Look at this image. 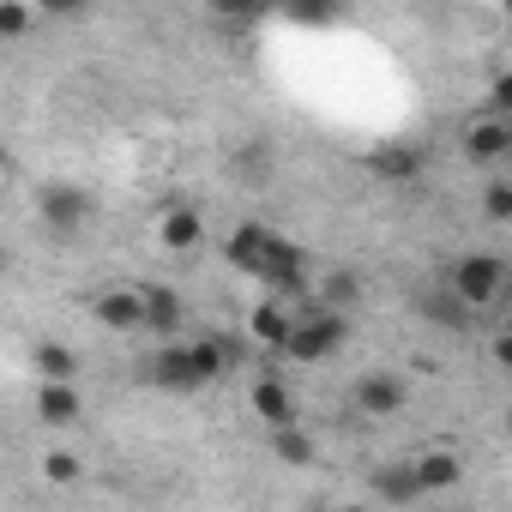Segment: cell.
Here are the masks:
<instances>
[{
	"label": "cell",
	"instance_id": "cell-16",
	"mask_svg": "<svg viewBox=\"0 0 512 512\" xmlns=\"http://www.w3.org/2000/svg\"><path fill=\"white\" fill-rule=\"evenodd\" d=\"M157 241H163L169 253H193V247L205 241V217H199L193 205H169V211L157 217Z\"/></svg>",
	"mask_w": 512,
	"mask_h": 512
},
{
	"label": "cell",
	"instance_id": "cell-8",
	"mask_svg": "<svg viewBox=\"0 0 512 512\" xmlns=\"http://www.w3.org/2000/svg\"><path fill=\"white\" fill-rule=\"evenodd\" d=\"M404 404H410V380H404V374L374 368V374L356 380V410H362V416H398Z\"/></svg>",
	"mask_w": 512,
	"mask_h": 512
},
{
	"label": "cell",
	"instance_id": "cell-15",
	"mask_svg": "<svg viewBox=\"0 0 512 512\" xmlns=\"http://www.w3.org/2000/svg\"><path fill=\"white\" fill-rule=\"evenodd\" d=\"M247 404H253V416H260L266 428H290V422H296V398H290V386H284L278 374L253 380V386H247Z\"/></svg>",
	"mask_w": 512,
	"mask_h": 512
},
{
	"label": "cell",
	"instance_id": "cell-17",
	"mask_svg": "<svg viewBox=\"0 0 512 512\" xmlns=\"http://www.w3.org/2000/svg\"><path fill=\"white\" fill-rule=\"evenodd\" d=\"M290 326H296V314H290L284 302H272V296L247 314V338L266 344V350H284V344H290Z\"/></svg>",
	"mask_w": 512,
	"mask_h": 512
},
{
	"label": "cell",
	"instance_id": "cell-13",
	"mask_svg": "<svg viewBox=\"0 0 512 512\" xmlns=\"http://www.w3.org/2000/svg\"><path fill=\"white\" fill-rule=\"evenodd\" d=\"M422 169H428V151H422V145H386V151L368 157V175H374V181H392V187L422 181Z\"/></svg>",
	"mask_w": 512,
	"mask_h": 512
},
{
	"label": "cell",
	"instance_id": "cell-26",
	"mask_svg": "<svg viewBox=\"0 0 512 512\" xmlns=\"http://www.w3.org/2000/svg\"><path fill=\"white\" fill-rule=\"evenodd\" d=\"M488 103H494V115L506 121V103H512V79H506V73H500V79L488 85Z\"/></svg>",
	"mask_w": 512,
	"mask_h": 512
},
{
	"label": "cell",
	"instance_id": "cell-3",
	"mask_svg": "<svg viewBox=\"0 0 512 512\" xmlns=\"http://www.w3.org/2000/svg\"><path fill=\"white\" fill-rule=\"evenodd\" d=\"M260 284L272 290V302H308L314 296V278H308V253L296 247V241H272V253H266V266H260Z\"/></svg>",
	"mask_w": 512,
	"mask_h": 512
},
{
	"label": "cell",
	"instance_id": "cell-7",
	"mask_svg": "<svg viewBox=\"0 0 512 512\" xmlns=\"http://www.w3.org/2000/svg\"><path fill=\"white\" fill-rule=\"evenodd\" d=\"M139 308H145V332L151 338H163V344H175L181 338V326H187V302L169 290V284H139Z\"/></svg>",
	"mask_w": 512,
	"mask_h": 512
},
{
	"label": "cell",
	"instance_id": "cell-4",
	"mask_svg": "<svg viewBox=\"0 0 512 512\" xmlns=\"http://www.w3.org/2000/svg\"><path fill=\"white\" fill-rule=\"evenodd\" d=\"M37 211H43V223H49L55 235H79V229L97 217V199H91L85 187H73V181H49V187L37 193Z\"/></svg>",
	"mask_w": 512,
	"mask_h": 512
},
{
	"label": "cell",
	"instance_id": "cell-5",
	"mask_svg": "<svg viewBox=\"0 0 512 512\" xmlns=\"http://www.w3.org/2000/svg\"><path fill=\"white\" fill-rule=\"evenodd\" d=\"M145 386H157V392H205L199 386V374H193V356H187V344H157L151 356H145Z\"/></svg>",
	"mask_w": 512,
	"mask_h": 512
},
{
	"label": "cell",
	"instance_id": "cell-27",
	"mask_svg": "<svg viewBox=\"0 0 512 512\" xmlns=\"http://www.w3.org/2000/svg\"><path fill=\"white\" fill-rule=\"evenodd\" d=\"M290 19H296V25H332L338 13H332V7H296Z\"/></svg>",
	"mask_w": 512,
	"mask_h": 512
},
{
	"label": "cell",
	"instance_id": "cell-1",
	"mask_svg": "<svg viewBox=\"0 0 512 512\" xmlns=\"http://www.w3.org/2000/svg\"><path fill=\"white\" fill-rule=\"evenodd\" d=\"M344 344H350V314H332V308L308 302V308L296 314V326H290L284 356H290V362H332Z\"/></svg>",
	"mask_w": 512,
	"mask_h": 512
},
{
	"label": "cell",
	"instance_id": "cell-19",
	"mask_svg": "<svg viewBox=\"0 0 512 512\" xmlns=\"http://www.w3.org/2000/svg\"><path fill=\"white\" fill-rule=\"evenodd\" d=\"M37 416H43V428H73L85 416V392L79 386H37Z\"/></svg>",
	"mask_w": 512,
	"mask_h": 512
},
{
	"label": "cell",
	"instance_id": "cell-18",
	"mask_svg": "<svg viewBox=\"0 0 512 512\" xmlns=\"http://www.w3.org/2000/svg\"><path fill=\"white\" fill-rule=\"evenodd\" d=\"M266 446H272V458L278 464H290V470H308V464H320V440L308 434V428H266Z\"/></svg>",
	"mask_w": 512,
	"mask_h": 512
},
{
	"label": "cell",
	"instance_id": "cell-21",
	"mask_svg": "<svg viewBox=\"0 0 512 512\" xmlns=\"http://www.w3.org/2000/svg\"><path fill=\"white\" fill-rule=\"evenodd\" d=\"M422 314H428V320H440V326H452V332H464V326H470V308H464V302H458L446 284L422 296Z\"/></svg>",
	"mask_w": 512,
	"mask_h": 512
},
{
	"label": "cell",
	"instance_id": "cell-12",
	"mask_svg": "<svg viewBox=\"0 0 512 512\" xmlns=\"http://www.w3.org/2000/svg\"><path fill=\"white\" fill-rule=\"evenodd\" d=\"M410 482H416V494H446V488L464 482V458L446 452V446H428V452L410 458Z\"/></svg>",
	"mask_w": 512,
	"mask_h": 512
},
{
	"label": "cell",
	"instance_id": "cell-14",
	"mask_svg": "<svg viewBox=\"0 0 512 512\" xmlns=\"http://www.w3.org/2000/svg\"><path fill=\"white\" fill-rule=\"evenodd\" d=\"M31 368L43 374V386H79V374H85L79 350H67L61 338H37L31 344Z\"/></svg>",
	"mask_w": 512,
	"mask_h": 512
},
{
	"label": "cell",
	"instance_id": "cell-28",
	"mask_svg": "<svg viewBox=\"0 0 512 512\" xmlns=\"http://www.w3.org/2000/svg\"><path fill=\"white\" fill-rule=\"evenodd\" d=\"M7 266H13V253H7V241H0V278H7Z\"/></svg>",
	"mask_w": 512,
	"mask_h": 512
},
{
	"label": "cell",
	"instance_id": "cell-30",
	"mask_svg": "<svg viewBox=\"0 0 512 512\" xmlns=\"http://www.w3.org/2000/svg\"><path fill=\"white\" fill-rule=\"evenodd\" d=\"M0 181H7V169H0Z\"/></svg>",
	"mask_w": 512,
	"mask_h": 512
},
{
	"label": "cell",
	"instance_id": "cell-2",
	"mask_svg": "<svg viewBox=\"0 0 512 512\" xmlns=\"http://www.w3.org/2000/svg\"><path fill=\"white\" fill-rule=\"evenodd\" d=\"M446 290L476 314V308H494L506 296V266L494 260V253H464V260L446 272Z\"/></svg>",
	"mask_w": 512,
	"mask_h": 512
},
{
	"label": "cell",
	"instance_id": "cell-11",
	"mask_svg": "<svg viewBox=\"0 0 512 512\" xmlns=\"http://www.w3.org/2000/svg\"><path fill=\"white\" fill-rule=\"evenodd\" d=\"M91 314L109 326V332H145V308H139V284H103Z\"/></svg>",
	"mask_w": 512,
	"mask_h": 512
},
{
	"label": "cell",
	"instance_id": "cell-22",
	"mask_svg": "<svg viewBox=\"0 0 512 512\" xmlns=\"http://www.w3.org/2000/svg\"><path fill=\"white\" fill-rule=\"evenodd\" d=\"M308 302H320V308H332V314H344L350 302H362V284H356L350 272H332V278L320 284V296H308Z\"/></svg>",
	"mask_w": 512,
	"mask_h": 512
},
{
	"label": "cell",
	"instance_id": "cell-29",
	"mask_svg": "<svg viewBox=\"0 0 512 512\" xmlns=\"http://www.w3.org/2000/svg\"><path fill=\"white\" fill-rule=\"evenodd\" d=\"M326 512H368V506H326Z\"/></svg>",
	"mask_w": 512,
	"mask_h": 512
},
{
	"label": "cell",
	"instance_id": "cell-9",
	"mask_svg": "<svg viewBox=\"0 0 512 512\" xmlns=\"http://www.w3.org/2000/svg\"><path fill=\"white\" fill-rule=\"evenodd\" d=\"M187 356H193L199 386H217V380L241 362V344H235L229 332H199V338H187Z\"/></svg>",
	"mask_w": 512,
	"mask_h": 512
},
{
	"label": "cell",
	"instance_id": "cell-25",
	"mask_svg": "<svg viewBox=\"0 0 512 512\" xmlns=\"http://www.w3.org/2000/svg\"><path fill=\"white\" fill-rule=\"evenodd\" d=\"M37 13L31 7H13V0H0V43H13V37H31Z\"/></svg>",
	"mask_w": 512,
	"mask_h": 512
},
{
	"label": "cell",
	"instance_id": "cell-20",
	"mask_svg": "<svg viewBox=\"0 0 512 512\" xmlns=\"http://www.w3.org/2000/svg\"><path fill=\"white\" fill-rule=\"evenodd\" d=\"M368 488H374L386 506H410V500H422L416 482H410V464H380V470L368 476Z\"/></svg>",
	"mask_w": 512,
	"mask_h": 512
},
{
	"label": "cell",
	"instance_id": "cell-10",
	"mask_svg": "<svg viewBox=\"0 0 512 512\" xmlns=\"http://www.w3.org/2000/svg\"><path fill=\"white\" fill-rule=\"evenodd\" d=\"M272 241H278V229H266V223H235L229 241H223V260H229L235 272H247V278H260Z\"/></svg>",
	"mask_w": 512,
	"mask_h": 512
},
{
	"label": "cell",
	"instance_id": "cell-6",
	"mask_svg": "<svg viewBox=\"0 0 512 512\" xmlns=\"http://www.w3.org/2000/svg\"><path fill=\"white\" fill-rule=\"evenodd\" d=\"M506 157H512V121H500V115L464 121V163L494 169V163H506Z\"/></svg>",
	"mask_w": 512,
	"mask_h": 512
},
{
	"label": "cell",
	"instance_id": "cell-24",
	"mask_svg": "<svg viewBox=\"0 0 512 512\" xmlns=\"http://www.w3.org/2000/svg\"><path fill=\"white\" fill-rule=\"evenodd\" d=\"M482 211H488L494 223H512V181H506V175H488V187H482Z\"/></svg>",
	"mask_w": 512,
	"mask_h": 512
},
{
	"label": "cell",
	"instance_id": "cell-23",
	"mask_svg": "<svg viewBox=\"0 0 512 512\" xmlns=\"http://www.w3.org/2000/svg\"><path fill=\"white\" fill-rule=\"evenodd\" d=\"M43 482H55V488H73V482H85V458L55 446V452L43 458Z\"/></svg>",
	"mask_w": 512,
	"mask_h": 512
}]
</instances>
